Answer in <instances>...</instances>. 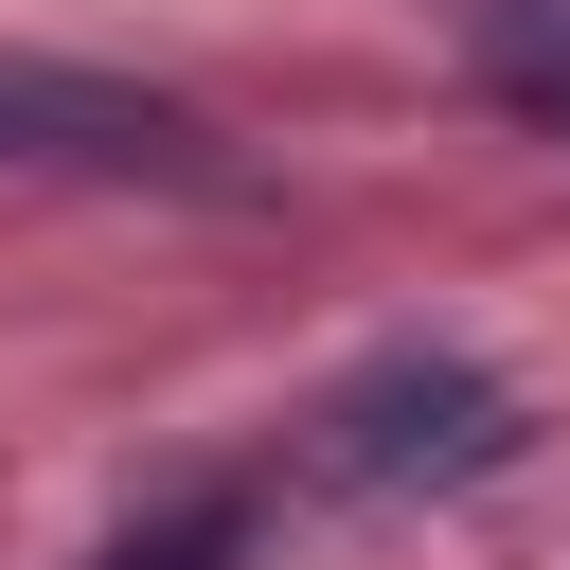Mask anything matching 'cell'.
<instances>
[{
  "instance_id": "3",
  "label": "cell",
  "mask_w": 570,
  "mask_h": 570,
  "mask_svg": "<svg viewBox=\"0 0 570 570\" xmlns=\"http://www.w3.org/2000/svg\"><path fill=\"white\" fill-rule=\"evenodd\" d=\"M232 552H249V481H196V499L107 534V570H232Z\"/></svg>"
},
{
  "instance_id": "2",
  "label": "cell",
  "mask_w": 570,
  "mask_h": 570,
  "mask_svg": "<svg viewBox=\"0 0 570 570\" xmlns=\"http://www.w3.org/2000/svg\"><path fill=\"white\" fill-rule=\"evenodd\" d=\"M214 125L125 89V71H53V53H0V178H196Z\"/></svg>"
},
{
  "instance_id": "4",
  "label": "cell",
  "mask_w": 570,
  "mask_h": 570,
  "mask_svg": "<svg viewBox=\"0 0 570 570\" xmlns=\"http://www.w3.org/2000/svg\"><path fill=\"white\" fill-rule=\"evenodd\" d=\"M481 89H499L517 125L570 142V18H499V36H481Z\"/></svg>"
},
{
  "instance_id": "1",
  "label": "cell",
  "mask_w": 570,
  "mask_h": 570,
  "mask_svg": "<svg viewBox=\"0 0 570 570\" xmlns=\"http://www.w3.org/2000/svg\"><path fill=\"white\" fill-rule=\"evenodd\" d=\"M517 445H534L517 374H481V356H445V338H392V356H356V374L321 392V463L374 481V499H463V481H499Z\"/></svg>"
}]
</instances>
